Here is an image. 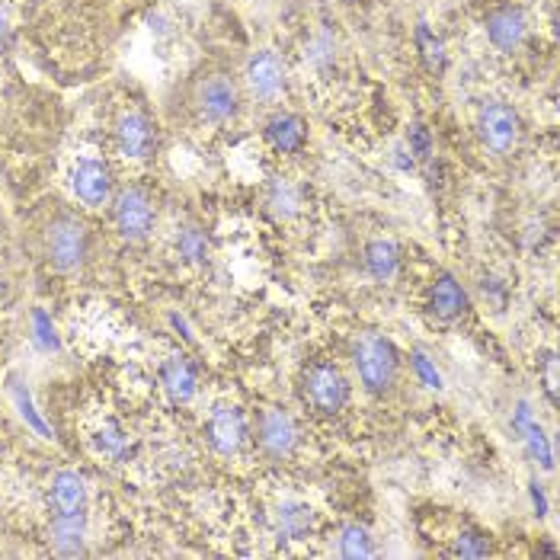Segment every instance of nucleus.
<instances>
[{"label": "nucleus", "instance_id": "nucleus-14", "mask_svg": "<svg viewBox=\"0 0 560 560\" xmlns=\"http://www.w3.org/2000/svg\"><path fill=\"white\" fill-rule=\"evenodd\" d=\"M427 314L435 324H458L471 314V299L452 272H439L427 289Z\"/></svg>", "mask_w": 560, "mask_h": 560}, {"label": "nucleus", "instance_id": "nucleus-9", "mask_svg": "<svg viewBox=\"0 0 560 560\" xmlns=\"http://www.w3.org/2000/svg\"><path fill=\"white\" fill-rule=\"evenodd\" d=\"M241 86L247 103L257 106H276L289 93V65L276 48H259L241 68Z\"/></svg>", "mask_w": 560, "mask_h": 560}, {"label": "nucleus", "instance_id": "nucleus-7", "mask_svg": "<svg viewBox=\"0 0 560 560\" xmlns=\"http://www.w3.org/2000/svg\"><path fill=\"white\" fill-rule=\"evenodd\" d=\"M250 445L272 465H289L302 452V427L282 404H262L250 417Z\"/></svg>", "mask_w": 560, "mask_h": 560}, {"label": "nucleus", "instance_id": "nucleus-5", "mask_svg": "<svg viewBox=\"0 0 560 560\" xmlns=\"http://www.w3.org/2000/svg\"><path fill=\"white\" fill-rule=\"evenodd\" d=\"M352 375L346 372L343 365L330 355H317L311 362H304L299 372V385L295 394L302 400V407L317 417V420H334L340 417L349 400H352Z\"/></svg>", "mask_w": 560, "mask_h": 560}, {"label": "nucleus", "instance_id": "nucleus-13", "mask_svg": "<svg viewBox=\"0 0 560 560\" xmlns=\"http://www.w3.org/2000/svg\"><path fill=\"white\" fill-rule=\"evenodd\" d=\"M259 138L272 154L295 158V154H304V148L311 144V126L304 116L292 109H272L259 126Z\"/></svg>", "mask_w": 560, "mask_h": 560}, {"label": "nucleus", "instance_id": "nucleus-20", "mask_svg": "<svg viewBox=\"0 0 560 560\" xmlns=\"http://www.w3.org/2000/svg\"><path fill=\"white\" fill-rule=\"evenodd\" d=\"M516 430L522 432V439H525V445H528V452H532V458L535 462H541V468H555V455H551V445H548V439L541 435V427L532 420V413H528V407L522 404L516 410Z\"/></svg>", "mask_w": 560, "mask_h": 560}, {"label": "nucleus", "instance_id": "nucleus-18", "mask_svg": "<svg viewBox=\"0 0 560 560\" xmlns=\"http://www.w3.org/2000/svg\"><path fill=\"white\" fill-rule=\"evenodd\" d=\"M400 247L388 241V237H378V241H369L362 247V272L375 282H390L400 269Z\"/></svg>", "mask_w": 560, "mask_h": 560}, {"label": "nucleus", "instance_id": "nucleus-24", "mask_svg": "<svg viewBox=\"0 0 560 560\" xmlns=\"http://www.w3.org/2000/svg\"><path fill=\"white\" fill-rule=\"evenodd\" d=\"M269 206H272V209H276L282 218L295 215V212H299V192H295L289 183L276 179V183H272V189H269Z\"/></svg>", "mask_w": 560, "mask_h": 560}, {"label": "nucleus", "instance_id": "nucleus-19", "mask_svg": "<svg viewBox=\"0 0 560 560\" xmlns=\"http://www.w3.org/2000/svg\"><path fill=\"white\" fill-rule=\"evenodd\" d=\"M173 250L176 259L186 262V266H202L209 262L212 254V241H209V231L199 224V221H183L173 234Z\"/></svg>", "mask_w": 560, "mask_h": 560}, {"label": "nucleus", "instance_id": "nucleus-12", "mask_svg": "<svg viewBox=\"0 0 560 560\" xmlns=\"http://www.w3.org/2000/svg\"><path fill=\"white\" fill-rule=\"evenodd\" d=\"M116 186H119L116 171L103 158H81L71 167V192L81 209H106Z\"/></svg>", "mask_w": 560, "mask_h": 560}, {"label": "nucleus", "instance_id": "nucleus-22", "mask_svg": "<svg viewBox=\"0 0 560 560\" xmlns=\"http://www.w3.org/2000/svg\"><path fill=\"white\" fill-rule=\"evenodd\" d=\"M337 555H340V558H372V555H375V545H372L369 532H365L359 522H349V525L340 528Z\"/></svg>", "mask_w": 560, "mask_h": 560}, {"label": "nucleus", "instance_id": "nucleus-15", "mask_svg": "<svg viewBox=\"0 0 560 560\" xmlns=\"http://www.w3.org/2000/svg\"><path fill=\"white\" fill-rule=\"evenodd\" d=\"M86 513V483L74 471H58L48 480V516Z\"/></svg>", "mask_w": 560, "mask_h": 560}, {"label": "nucleus", "instance_id": "nucleus-10", "mask_svg": "<svg viewBox=\"0 0 560 560\" xmlns=\"http://www.w3.org/2000/svg\"><path fill=\"white\" fill-rule=\"evenodd\" d=\"M202 439L218 458H234L250 445V417L237 404H215L202 423Z\"/></svg>", "mask_w": 560, "mask_h": 560}, {"label": "nucleus", "instance_id": "nucleus-23", "mask_svg": "<svg viewBox=\"0 0 560 560\" xmlns=\"http://www.w3.org/2000/svg\"><path fill=\"white\" fill-rule=\"evenodd\" d=\"M493 551V545H490V535L483 532V528H462L458 532V538H455V545H452V558H487Z\"/></svg>", "mask_w": 560, "mask_h": 560}, {"label": "nucleus", "instance_id": "nucleus-25", "mask_svg": "<svg viewBox=\"0 0 560 560\" xmlns=\"http://www.w3.org/2000/svg\"><path fill=\"white\" fill-rule=\"evenodd\" d=\"M407 144H410V154L417 161H430L432 158V135L427 126H413L407 135Z\"/></svg>", "mask_w": 560, "mask_h": 560}, {"label": "nucleus", "instance_id": "nucleus-3", "mask_svg": "<svg viewBox=\"0 0 560 560\" xmlns=\"http://www.w3.org/2000/svg\"><path fill=\"white\" fill-rule=\"evenodd\" d=\"M352 385L375 400L388 404L404 388V352L382 330H355L346 343Z\"/></svg>", "mask_w": 560, "mask_h": 560}, {"label": "nucleus", "instance_id": "nucleus-16", "mask_svg": "<svg viewBox=\"0 0 560 560\" xmlns=\"http://www.w3.org/2000/svg\"><path fill=\"white\" fill-rule=\"evenodd\" d=\"M48 541H51V551L61 558L86 555V513L48 516Z\"/></svg>", "mask_w": 560, "mask_h": 560}, {"label": "nucleus", "instance_id": "nucleus-1", "mask_svg": "<svg viewBox=\"0 0 560 560\" xmlns=\"http://www.w3.org/2000/svg\"><path fill=\"white\" fill-rule=\"evenodd\" d=\"M20 237L30 257L58 279H84L106 250L100 228L58 196H45L23 215Z\"/></svg>", "mask_w": 560, "mask_h": 560}, {"label": "nucleus", "instance_id": "nucleus-8", "mask_svg": "<svg viewBox=\"0 0 560 560\" xmlns=\"http://www.w3.org/2000/svg\"><path fill=\"white\" fill-rule=\"evenodd\" d=\"M475 138L483 154L503 161L513 158L522 148L525 138V122L518 109L506 100H483L475 113Z\"/></svg>", "mask_w": 560, "mask_h": 560}, {"label": "nucleus", "instance_id": "nucleus-6", "mask_svg": "<svg viewBox=\"0 0 560 560\" xmlns=\"http://www.w3.org/2000/svg\"><path fill=\"white\" fill-rule=\"evenodd\" d=\"M106 131H109V148L126 161L148 164L161 151V126L144 100H135V96L116 100V106L109 109Z\"/></svg>", "mask_w": 560, "mask_h": 560}, {"label": "nucleus", "instance_id": "nucleus-21", "mask_svg": "<svg viewBox=\"0 0 560 560\" xmlns=\"http://www.w3.org/2000/svg\"><path fill=\"white\" fill-rule=\"evenodd\" d=\"M413 43H417V51H420L423 65L430 68L432 74H442V71H445V65H448V55H445V45H442V39L432 33L427 23H420V26H417Z\"/></svg>", "mask_w": 560, "mask_h": 560}, {"label": "nucleus", "instance_id": "nucleus-17", "mask_svg": "<svg viewBox=\"0 0 560 560\" xmlns=\"http://www.w3.org/2000/svg\"><path fill=\"white\" fill-rule=\"evenodd\" d=\"M161 388L167 390L173 404H189L199 390V378H196V369L189 359L183 355H171L164 365H161Z\"/></svg>", "mask_w": 560, "mask_h": 560}, {"label": "nucleus", "instance_id": "nucleus-26", "mask_svg": "<svg viewBox=\"0 0 560 560\" xmlns=\"http://www.w3.org/2000/svg\"><path fill=\"white\" fill-rule=\"evenodd\" d=\"M3 36H7V16L0 13V43H3Z\"/></svg>", "mask_w": 560, "mask_h": 560}, {"label": "nucleus", "instance_id": "nucleus-11", "mask_svg": "<svg viewBox=\"0 0 560 560\" xmlns=\"http://www.w3.org/2000/svg\"><path fill=\"white\" fill-rule=\"evenodd\" d=\"M483 36L500 55H513L528 39V13L518 0H490L483 10Z\"/></svg>", "mask_w": 560, "mask_h": 560}, {"label": "nucleus", "instance_id": "nucleus-2", "mask_svg": "<svg viewBox=\"0 0 560 560\" xmlns=\"http://www.w3.org/2000/svg\"><path fill=\"white\" fill-rule=\"evenodd\" d=\"M247 96L241 86L237 68L212 55L199 61L167 96V122L186 135H206V131H224L237 126L247 113Z\"/></svg>", "mask_w": 560, "mask_h": 560}, {"label": "nucleus", "instance_id": "nucleus-4", "mask_svg": "<svg viewBox=\"0 0 560 560\" xmlns=\"http://www.w3.org/2000/svg\"><path fill=\"white\" fill-rule=\"evenodd\" d=\"M109 231L119 244L126 247H144L154 231L161 228L164 215V192L151 179H119L109 206Z\"/></svg>", "mask_w": 560, "mask_h": 560}]
</instances>
